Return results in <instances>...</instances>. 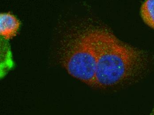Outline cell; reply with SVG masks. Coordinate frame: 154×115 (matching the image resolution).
I'll use <instances>...</instances> for the list:
<instances>
[{
	"instance_id": "277c9868",
	"label": "cell",
	"mask_w": 154,
	"mask_h": 115,
	"mask_svg": "<svg viewBox=\"0 0 154 115\" xmlns=\"http://www.w3.org/2000/svg\"><path fill=\"white\" fill-rule=\"evenodd\" d=\"M140 14L146 25L154 29V0H146L143 2Z\"/></svg>"
},
{
	"instance_id": "6da1fadb",
	"label": "cell",
	"mask_w": 154,
	"mask_h": 115,
	"mask_svg": "<svg viewBox=\"0 0 154 115\" xmlns=\"http://www.w3.org/2000/svg\"><path fill=\"white\" fill-rule=\"evenodd\" d=\"M89 32L97 56L95 86L104 87L119 84L141 66L143 54L140 50L120 41L106 30Z\"/></svg>"
},
{
	"instance_id": "3957f363",
	"label": "cell",
	"mask_w": 154,
	"mask_h": 115,
	"mask_svg": "<svg viewBox=\"0 0 154 115\" xmlns=\"http://www.w3.org/2000/svg\"><path fill=\"white\" fill-rule=\"evenodd\" d=\"M20 26L19 20L10 13L0 15V34L5 41L15 36Z\"/></svg>"
},
{
	"instance_id": "7a4b0ae2",
	"label": "cell",
	"mask_w": 154,
	"mask_h": 115,
	"mask_svg": "<svg viewBox=\"0 0 154 115\" xmlns=\"http://www.w3.org/2000/svg\"><path fill=\"white\" fill-rule=\"evenodd\" d=\"M96 51L89 31L77 39L66 61V68L73 77L95 86Z\"/></svg>"
}]
</instances>
